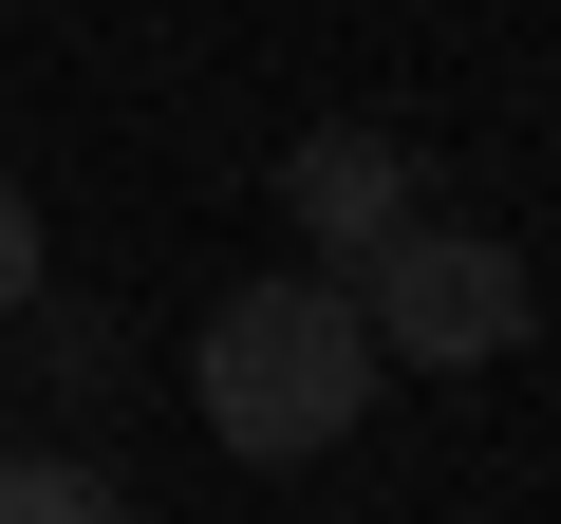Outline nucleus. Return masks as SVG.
Segmentation results:
<instances>
[{
    "label": "nucleus",
    "instance_id": "obj_2",
    "mask_svg": "<svg viewBox=\"0 0 561 524\" xmlns=\"http://www.w3.org/2000/svg\"><path fill=\"white\" fill-rule=\"evenodd\" d=\"M356 319H375V375H486L542 319V282H524V243H486V225H393L356 262Z\"/></svg>",
    "mask_w": 561,
    "mask_h": 524
},
{
    "label": "nucleus",
    "instance_id": "obj_4",
    "mask_svg": "<svg viewBox=\"0 0 561 524\" xmlns=\"http://www.w3.org/2000/svg\"><path fill=\"white\" fill-rule=\"evenodd\" d=\"M0 524H131V487L76 468V449H20V468H0Z\"/></svg>",
    "mask_w": 561,
    "mask_h": 524
},
{
    "label": "nucleus",
    "instance_id": "obj_5",
    "mask_svg": "<svg viewBox=\"0 0 561 524\" xmlns=\"http://www.w3.org/2000/svg\"><path fill=\"white\" fill-rule=\"evenodd\" d=\"M0 319H38V187L0 169Z\"/></svg>",
    "mask_w": 561,
    "mask_h": 524
},
{
    "label": "nucleus",
    "instance_id": "obj_1",
    "mask_svg": "<svg viewBox=\"0 0 561 524\" xmlns=\"http://www.w3.org/2000/svg\"><path fill=\"white\" fill-rule=\"evenodd\" d=\"M187 394L243 468H319L356 412H375V319L337 262H280V282H225L206 338H187Z\"/></svg>",
    "mask_w": 561,
    "mask_h": 524
},
{
    "label": "nucleus",
    "instance_id": "obj_3",
    "mask_svg": "<svg viewBox=\"0 0 561 524\" xmlns=\"http://www.w3.org/2000/svg\"><path fill=\"white\" fill-rule=\"evenodd\" d=\"M280 225H300L337 282H356L393 225H431V169H412V132H375V113H319L300 150H280Z\"/></svg>",
    "mask_w": 561,
    "mask_h": 524
}]
</instances>
